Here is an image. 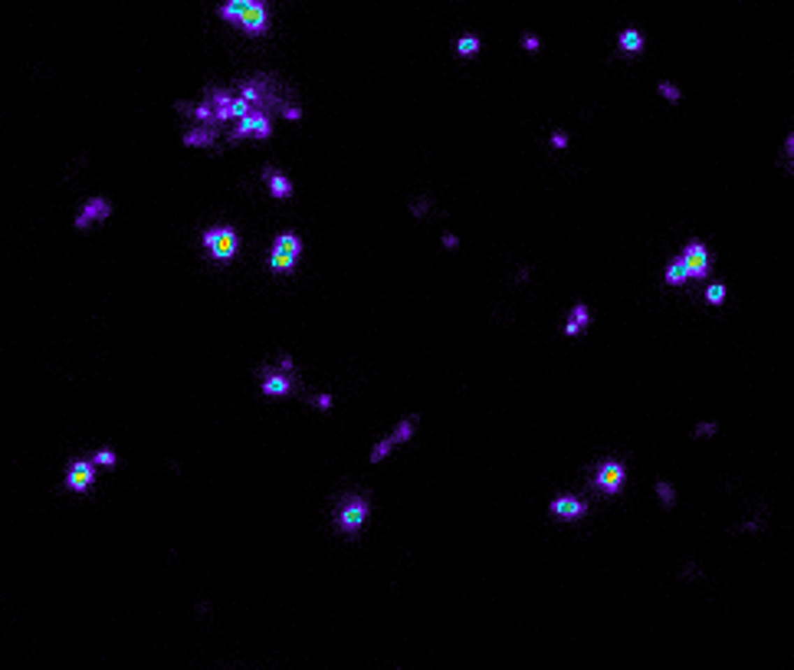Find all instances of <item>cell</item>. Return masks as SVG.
<instances>
[{
	"instance_id": "obj_1",
	"label": "cell",
	"mask_w": 794,
	"mask_h": 670,
	"mask_svg": "<svg viewBox=\"0 0 794 670\" xmlns=\"http://www.w3.org/2000/svg\"><path fill=\"white\" fill-rule=\"evenodd\" d=\"M201 243H204V250L210 253V259L226 263V259L236 257L240 234H236V227H230V224H217V227H207L204 234H201Z\"/></svg>"
},
{
	"instance_id": "obj_2",
	"label": "cell",
	"mask_w": 794,
	"mask_h": 670,
	"mask_svg": "<svg viewBox=\"0 0 794 670\" xmlns=\"http://www.w3.org/2000/svg\"><path fill=\"white\" fill-rule=\"evenodd\" d=\"M368 516H371V503L365 497H348L335 513V526H338L342 536H358L365 529Z\"/></svg>"
},
{
	"instance_id": "obj_3",
	"label": "cell",
	"mask_w": 794,
	"mask_h": 670,
	"mask_svg": "<svg viewBox=\"0 0 794 670\" xmlns=\"http://www.w3.org/2000/svg\"><path fill=\"white\" fill-rule=\"evenodd\" d=\"M266 141L273 138V115L269 112H250L247 119H240L230 131V141Z\"/></svg>"
},
{
	"instance_id": "obj_4",
	"label": "cell",
	"mask_w": 794,
	"mask_h": 670,
	"mask_svg": "<svg viewBox=\"0 0 794 670\" xmlns=\"http://www.w3.org/2000/svg\"><path fill=\"white\" fill-rule=\"evenodd\" d=\"M623 480H627V466L621 460H614V457L594 466V487L601 490L604 497H617L623 490Z\"/></svg>"
},
{
	"instance_id": "obj_5",
	"label": "cell",
	"mask_w": 794,
	"mask_h": 670,
	"mask_svg": "<svg viewBox=\"0 0 794 670\" xmlns=\"http://www.w3.org/2000/svg\"><path fill=\"white\" fill-rule=\"evenodd\" d=\"M296 385H299L296 371H273V368L259 371V391L266 398H289L292 391H296Z\"/></svg>"
},
{
	"instance_id": "obj_6",
	"label": "cell",
	"mask_w": 794,
	"mask_h": 670,
	"mask_svg": "<svg viewBox=\"0 0 794 670\" xmlns=\"http://www.w3.org/2000/svg\"><path fill=\"white\" fill-rule=\"evenodd\" d=\"M679 257L686 259L689 276H693V280H706L709 270H712V253H709V247L702 243V240H689Z\"/></svg>"
},
{
	"instance_id": "obj_7",
	"label": "cell",
	"mask_w": 794,
	"mask_h": 670,
	"mask_svg": "<svg viewBox=\"0 0 794 670\" xmlns=\"http://www.w3.org/2000/svg\"><path fill=\"white\" fill-rule=\"evenodd\" d=\"M108 217H112V201H108V197H89L86 204H82V211L75 214L73 227H75V230H89L92 224H99V220H108Z\"/></svg>"
},
{
	"instance_id": "obj_8",
	"label": "cell",
	"mask_w": 794,
	"mask_h": 670,
	"mask_svg": "<svg viewBox=\"0 0 794 670\" xmlns=\"http://www.w3.org/2000/svg\"><path fill=\"white\" fill-rule=\"evenodd\" d=\"M96 460H73L69 464V473H66V487L73 493H89L96 487Z\"/></svg>"
},
{
	"instance_id": "obj_9",
	"label": "cell",
	"mask_w": 794,
	"mask_h": 670,
	"mask_svg": "<svg viewBox=\"0 0 794 670\" xmlns=\"http://www.w3.org/2000/svg\"><path fill=\"white\" fill-rule=\"evenodd\" d=\"M236 27L247 33V36H263V33L269 30V3L266 0H253V7L240 17Z\"/></svg>"
},
{
	"instance_id": "obj_10",
	"label": "cell",
	"mask_w": 794,
	"mask_h": 670,
	"mask_svg": "<svg viewBox=\"0 0 794 670\" xmlns=\"http://www.w3.org/2000/svg\"><path fill=\"white\" fill-rule=\"evenodd\" d=\"M548 513H551V516H558V519H581L584 513H588V503H584L581 497L561 493V497H555L551 503H548Z\"/></svg>"
},
{
	"instance_id": "obj_11",
	"label": "cell",
	"mask_w": 794,
	"mask_h": 670,
	"mask_svg": "<svg viewBox=\"0 0 794 670\" xmlns=\"http://www.w3.org/2000/svg\"><path fill=\"white\" fill-rule=\"evenodd\" d=\"M263 181H266V191L276 197V201H289L292 191H296V184H292L289 174L276 171L273 164H266V168H263Z\"/></svg>"
},
{
	"instance_id": "obj_12",
	"label": "cell",
	"mask_w": 794,
	"mask_h": 670,
	"mask_svg": "<svg viewBox=\"0 0 794 670\" xmlns=\"http://www.w3.org/2000/svg\"><path fill=\"white\" fill-rule=\"evenodd\" d=\"M184 141V148H210L217 141V129L214 125H201V122H194L191 129L181 135Z\"/></svg>"
},
{
	"instance_id": "obj_13",
	"label": "cell",
	"mask_w": 794,
	"mask_h": 670,
	"mask_svg": "<svg viewBox=\"0 0 794 670\" xmlns=\"http://www.w3.org/2000/svg\"><path fill=\"white\" fill-rule=\"evenodd\" d=\"M591 322H594V315H591L588 303H575L571 306V313H568V322H565V335H568V338H578Z\"/></svg>"
},
{
	"instance_id": "obj_14",
	"label": "cell",
	"mask_w": 794,
	"mask_h": 670,
	"mask_svg": "<svg viewBox=\"0 0 794 670\" xmlns=\"http://www.w3.org/2000/svg\"><path fill=\"white\" fill-rule=\"evenodd\" d=\"M617 50H621V56H640L647 50L644 33L637 30V27H623L621 36H617Z\"/></svg>"
},
{
	"instance_id": "obj_15",
	"label": "cell",
	"mask_w": 794,
	"mask_h": 670,
	"mask_svg": "<svg viewBox=\"0 0 794 670\" xmlns=\"http://www.w3.org/2000/svg\"><path fill=\"white\" fill-rule=\"evenodd\" d=\"M663 280H666V286H686V283L693 280V276H689L686 259H683V257H673V259H670V263H666Z\"/></svg>"
},
{
	"instance_id": "obj_16",
	"label": "cell",
	"mask_w": 794,
	"mask_h": 670,
	"mask_svg": "<svg viewBox=\"0 0 794 670\" xmlns=\"http://www.w3.org/2000/svg\"><path fill=\"white\" fill-rule=\"evenodd\" d=\"M453 53H456V59H472V56L483 53V40H479V36H472V33L456 36V40H453Z\"/></svg>"
},
{
	"instance_id": "obj_17",
	"label": "cell",
	"mask_w": 794,
	"mask_h": 670,
	"mask_svg": "<svg viewBox=\"0 0 794 670\" xmlns=\"http://www.w3.org/2000/svg\"><path fill=\"white\" fill-rule=\"evenodd\" d=\"M273 247L282 250V253H292V257H302V237L296 234V230H280L276 234V240H273Z\"/></svg>"
},
{
	"instance_id": "obj_18",
	"label": "cell",
	"mask_w": 794,
	"mask_h": 670,
	"mask_svg": "<svg viewBox=\"0 0 794 670\" xmlns=\"http://www.w3.org/2000/svg\"><path fill=\"white\" fill-rule=\"evenodd\" d=\"M296 263H299V257H292V253H282V250H269V257H266V266L273 273H292L296 270Z\"/></svg>"
},
{
	"instance_id": "obj_19",
	"label": "cell",
	"mask_w": 794,
	"mask_h": 670,
	"mask_svg": "<svg viewBox=\"0 0 794 670\" xmlns=\"http://www.w3.org/2000/svg\"><path fill=\"white\" fill-rule=\"evenodd\" d=\"M417 424H420L417 414H407V418H404V421H400V424L394 427V434H391V441H394L397 447H404V443H410V441H414V434H417Z\"/></svg>"
},
{
	"instance_id": "obj_20",
	"label": "cell",
	"mask_w": 794,
	"mask_h": 670,
	"mask_svg": "<svg viewBox=\"0 0 794 670\" xmlns=\"http://www.w3.org/2000/svg\"><path fill=\"white\" fill-rule=\"evenodd\" d=\"M253 7V0H226L224 7H220V20H226V23H240V17Z\"/></svg>"
},
{
	"instance_id": "obj_21",
	"label": "cell",
	"mask_w": 794,
	"mask_h": 670,
	"mask_svg": "<svg viewBox=\"0 0 794 670\" xmlns=\"http://www.w3.org/2000/svg\"><path fill=\"white\" fill-rule=\"evenodd\" d=\"M394 450H397V443L391 441V434H387L384 441H377L375 447H371V454H368V464H384V460L394 454Z\"/></svg>"
},
{
	"instance_id": "obj_22",
	"label": "cell",
	"mask_w": 794,
	"mask_h": 670,
	"mask_svg": "<svg viewBox=\"0 0 794 670\" xmlns=\"http://www.w3.org/2000/svg\"><path fill=\"white\" fill-rule=\"evenodd\" d=\"M656 497H660L663 509L677 506V490H673V483H666V480H656Z\"/></svg>"
},
{
	"instance_id": "obj_23",
	"label": "cell",
	"mask_w": 794,
	"mask_h": 670,
	"mask_svg": "<svg viewBox=\"0 0 794 670\" xmlns=\"http://www.w3.org/2000/svg\"><path fill=\"white\" fill-rule=\"evenodd\" d=\"M656 92H660L666 102H673V106H677V102H683V89H679L677 83H670V79H663V83L656 86Z\"/></svg>"
},
{
	"instance_id": "obj_24",
	"label": "cell",
	"mask_w": 794,
	"mask_h": 670,
	"mask_svg": "<svg viewBox=\"0 0 794 670\" xmlns=\"http://www.w3.org/2000/svg\"><path fill=\"white\" fill-rule=\"evenodd\" d=\"M706 303L709 306H722V303H726V283H709V286H706Z\"/></svg>"
},
{
	"instance_id": "obj_25",
	"label": "cell",
	"mask_w": 794,
	"mask_h": 670,
	"mask_svg": "<svg viewBox=\"0 0 794 670\" xmlns=\"http://www.w3.org/2000/svg\"><path fill=\"white\" fill-rule=\"evenodd\" d=\"M92 460H96L99 466H115V464H118V454H115V450H106V447H102V450H96V457H92Z\"/></svg>"
},
{
	"instance_id": "obj_26",
	"label": "cell",
	"mask_w": 794,
	"mask_h": 670,
	"mask_svg": "<svg viewBox=\"0 0 794 670\" xmlns=\"http://www.w3.org/2000/svg\"><path fill=\"white\" fill-rule=\"evenodd\" d=\"M522 50H526V53H538V50H542V40H538L535 33H526V36H522Z\"/></svg>"
},
{
	"instance_id": "obj_27",
	"label": "cell",
	"mask_w": 794,
	"mask_h": 670,
	"mask_svg": "<svg viewBox=\"0 0 794 670\" xmlns=\"http://www.w3.org/2000/svg\"><path fill=\"white\" fill-rule=\"evenodd\" d=\"M551 148H558V152H565L568 148V131H551Z\"/></svg>"
},
{
	"instance_id": "obj_28",
	"label": "cell",
	"mask_w": 794,
	"mask_h": 670,
	"mask_svg": "<svg viewBox=\"0 0 794 670\" xmlns=\"http://www.w3.org/2000/svg\"><path fill=\"white\" fill-rule=\"evenodd\" d=\"M784 158H788V164H791V171H794V129L784 138Z\"/></svg>"
},
{
	"instance_id": "obj_29",
	"label": "cell",
	"mask_w": 794,
	"mask_h": 670,
	"mask_svg": "<svg viewBox=\"0 0 794 670\" xmlns=\"http://www.w3.org/2000/svg\"><path fill=\"white\" fill-rule=\"evenodd\" d=\"M443 247H447V250H456V247H460V237H456L453 230H443Z\"/></svg>"
},
{
	"instance_id": "obj_30",
	"label": "cell",
	"mask_w": 794,
	"mask_h": 670,
	"mask_svg": "<svg viewBox=\"0 0 794 670\" xmlns=\"http://www.w3.org/2000/svg\"><path fill=\"white\" fill-rule=\"evenodd\" d=\"M332 404H335V401H332V394H319V398H315V408H322V411H329V408H332Z\"/></svg>"
},
{
	"instance_id": "obj_31",
	"label": "cell",
	"mask_w": 794,
	"mask_h": 670,
	"mask_svg": "<svg viewBox=\"0 0 794 670\" xmlns=\"http://www.w3.org/2000/svg\"><path fill=\"white\" fill-rule=\"evenodd\" d=\"M716 431H719V424H699L696 427L699 437H709V434H716Z\"/></svg>"
},
{
	"instance_id": "obj_32",
	"label": "cell",
	"mask_w": 794,
	"mask_h": 670,
	"mask_svg": "<svg viewBox=\"0 0 794 670\" xmlns=\"http://www.w3.org/2000/svg\"><path fill=\"white\" fill-rule=\"evenodd\" d=\"M427 214V201H420V204H414V217H424Z\"/></svg>"
}]
</instances>
